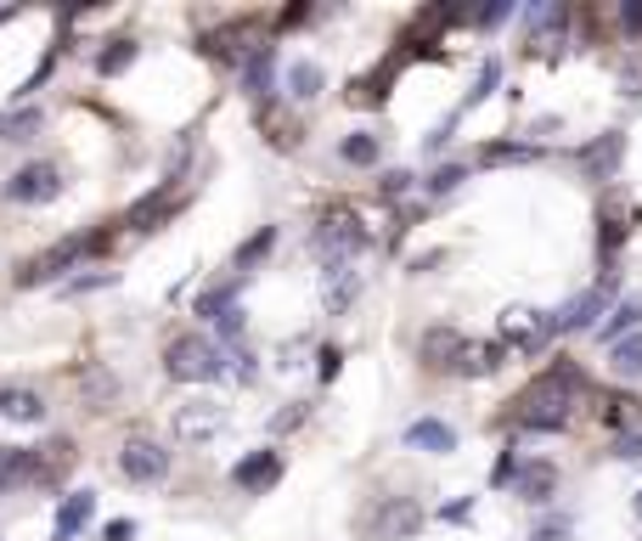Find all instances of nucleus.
I'll use <instances>...</instances> for the list:
<instances>
[{
    "label": "nucleus",
    "instance_id": "obj_1",
    "mask_svg": "<svg viewBox=\"0 0 642 541\" xmlns=\"http://www.w3.org/2000/svg\"><path fill=\"white\" fill-rule=\"evenodd\" d=\"M581 389H586V372L574 366L569 356H558L547 372H541V378L513 400V418L519 429H535V434H553V429H564L569 423V406L581 400Z\"/></svg>",
    "mask_w": 642,
    "mask_h": 541
},
{
    "label": "nucleus",
    "instance_id": "obj_2",
    "mask_svg": "<svg viewBox=\"0 0 642 541\" xmlns=\"http://www.w3.org/2000/svg\"><path fill=\"white\" fill-rule=\"evenodd\" d=\"M163 372L175 384H215V378H226V372H237L231 361H226V350H215L203 333H175L163 345Z\"/></svg>",
    "mask_w": 642,
    "mask_h": 541
},
{
    "label": "nucleus",
    "instance_id": "obj_3",
    "mask_svg": "<svg viewBox=\"0 0 642 541\" xmlns=\"http://www.w3.org/2000/svg\"><path fill=\"white\" fill-rule=\"evenodd\" d=\"M372 243V231L361 226V215L350 209V203H332V209L311 226V249H316V260L332 270V265H350L361 249Z\"/></svg>",
    "mask_w": 642,
    "mask_h": 541
},
{
    "label": "nucleus",
    "instance_id": "obj_4",
    "mask_svg": "<svg viewBox=\"0 0 642 541\" xmlns=\"http://www.w3.org/2000/svg\"><path fill=\"white\" fill-rule=\"evenodd\" d=\"M108 243V231H96V237H85V231H74V237H62V243H51V249H40V254H28L23 265H17V288H40V282H51V277H62L68 265H80L90 249H101Z\"/></svg>",
    "mask_w": 642,
    "mask_h": 541
},
{
    "label": "nucleus",
    "instance_id": "obj_5",
    "mask_svg": "<svg viewBox=\"0 0 642 541\" xmlns=\"http://www.w3.org/2000/svg\"><path fill=\"white\" fill-rule=\"evenodd\" d=\"M169 429H175L181 446H203V440H215L226 429V406L220 400H181L169 412Z\"/></svg>",
    "mask_w": 642,
    "mask_h": 541
},
{
    "label": "nucleus",
    "instance_id": "obj_6",
    "mask_svg": "<svg viewBox=\"0 0 642 541\" xmlns=\"http://www.w3.org/2000/svg\"><path fill=\"white\" fill-rule=\"evenodd\" d=\"M119 473H124L130 485H158L163 473H169V446H158V440H147V434L124 440V452H119Z\"/></svg>",
    "mask_w": 642,
    "mask_h": 541
},
{
    "label": "nucleus",
    "instance_id": "obj_7",
    "mask_svg": "<svg viewBox=\"0 0 642 541\" xmlns=\"http://www.w3.org/2000/svg\"><path fill=\"white\" fill-rule=\"evenodd\" d=\"M7 197L12 203H51V197H62V164H51V158L23 164L17 176L7 181Z\"/></svg>",
    "mask_w": 642,
    "mask_h": 541
},
{
    "label": "nucleus",
    "instance_id": "obj_8",
    "mask_svg": "<svg viewBox=\"0 0 642 541\" xmlns=\"http://www.w3.org/2000/svg\"><path fill=\"white\" fill-rule=\"evenodd\" d=\"M175 209H181V181L169 176V181H163V187H153L147 197H135L130 209H124V220H119V226H130V231H158V226H163L169 215H175Z\"/></svg>",
    "mask_w": 642,
    "mask_h": 541
},
{
    "label": "nucleus",
    "instance_id": "obj_9",
    "mask_svg": "<svg viewBox=\"0 0 642 541\" xmlns=\"http://www.w3.org/2000/svg\"><path fill=\"white\" fill-rule=\"evenodd\" d=\"M423 525V507L412 502V496H389V502H378L372 514L361 519V530L366 536H378V541H395V536H412Z\"/></svg>",
    "mask_w": 642,
    "mask_h": 541
},
{
    "label": "nucleus",
    "instance_id": "obj_10",
    "mask_svg": "<svg viewBox=\"0 0 642 541\" xmlns=\"http://www.w3.org/2000/svg\"><path fill=\"white\" fill-rule=\"evenodd\" d=\"M553 333H558V322L541 316V311H507L501 316V345H513V350H541Z\"/></svg>",
    "mask_w": 642,
    "mask_h": 541
},
{
    "label": "nucleus",
    "instance_id": "obj_11",
    "mask_svg": "<svg viewBox=\"0 0 642 541\" xmlns=\"http://www.w3.org/2000/svg\"><path fill=\"white\" fill-rule=\"evenodd\" d=\"M282 480V452L277 446H259V452H249L243 462L231 468V485L237 491H270Z\"/></svg>",
    "mask_w": 642,
    "mask_h": 541
},
{
    "label": "nucleus",
    "instance_id": "obj_12",
    "mask_svg": "<svg viewBox=\"0 0 642 541\" xmlns=\"http://www.w3.org/2000/svg\"><path fill=\"white\" fill-rule=\"evenodd\" d=\"M417 356H423V366H434V372H457L462 356H468V338H462L457 327H428L423 345H417Z\"/></svg>",
    "mask_w": 642,
    "mask_h": 541
},
{
    "label": "nucleus",
    "instance_id": "obj_13",
    "mask_svg": "<svg viewBox=\"0 0 642 541\" xmlns=\"http://www.w3.org/2000/svg\"><path fill=\"white\" fill-rule=\"evenodd\" d=\"M608 293H615V277H603L597 288H586L581 299H569L564 304V311L553 316L558 322V333H574V327H592L597 322V311H603V304H608Z\"/></svg>",
    "mask_w": 642,
    "mask_h": 541
},
{
    "label": "nucleus",
    "instance_id": "obj_14",
    "mask_svg": "<svg viewBox=\"0 0 642 541\" xmlns=\"http://www.w3.org/2000/svg\"><path fill=\"white\" fill-rule=\"evenodd\" d=\"M603 254H615L620 243H626V237H631V220H637V209H631V197L626 192H608L603 197Z\"/></svg>",
    "mask_w": 642,
    "mask_h": 541
},
{
    "label": "nucleus",
    "instance_id": "obj_15",
    "mask_svg": "<svg viewBox=\"0 0 642 541\" xmlns=\"http://www.w3.org/2000/svg\"><path fill=\"white\" fill-rule=\"evenodd\" d=\"M0 418H12V423H40V418H46L40 389H28V384H0Z\"/></svg>",
    "mask_w": 642,
    "mask_h": 541
},
{
    "label": "nucleus",
    "instance_id": "obj_16",
    "mask_svg": "<svg viewBox=\"0 0 642 541\" xmlns=\"http://www.w3.org/2000/svg\"><path fill=\"white\" fill-rule=\"evenodd\" d=\"M259 28V17H237V23H226V28H215L209 34V40H203V51H209V57H220V62H237V57H243L249 46V34Z\"/></svg>",
    "mask_w": 642,
    "mask_h": 541
},
{
    "label": "nucleus",
    "instance_id": "obj_17",
    "mask_svg": "<svg viewBox=\"0 0 642 541\" xmlns=\"http://www.w3.org/2000/svg\"><path fill=\"white\" fill-rule=\"evenodd\" d=\"M34 473H40V452H28V446H0V491L34 485Z\"/></svg>",
    "mask_w": 642,
    "mask_h": 541
},
{
    "label": "nucleus",
    "instance_id": "obj_18",
    "mask_svg": "<svg viewBox=\"0 0 642 541\" xmlns=\"http://www.w3.org/2000/svg\"><path fill=\"white\" fill-rule=\"evenodd\" d=\"M620 153H626V142H620L615 130H608L603 142H592V147L581 153V169H586L592 181H608V176H615V169H620Z\"/></svg>",
    "mask_w": 642,
    "mask_h": 541
},
{
    "label": "nucleus",
    "instance_id": "obj_19",
    "mask_svg": "<svg viewBox=\"0 0 642 541\" xmlns=\"http://www.w3.org/2000/svg\"><path fill=\"white\" fill-rule=\"evenodd\" d=\"M513 491H519L524 502H547V496L558 491V468H553V462H519Z\"/></svg>",
    "mask_w": 642,
    "mask_h": 541
},
{
    "label": "nucleus",
    "instance_id": "obj_20",
    "mask_svg": "<svg viewBox=\"0 0 642 541\" xmlns=\"http://www.w3.org/2000/svg\"><path fill=\"white\" fill-rule=\"evenodd\" d=\"M405 446H417V452H457V429L439 423V418H417L412 429H405Z\"/></svg>",
    "mask_w": 642,
    "mask_h": 541
},
{
    "label": "nucleus",
    "instance_id": "obj_21",
    "mask_svg": "<svg viewBox=\"0 0 642 541\" xmlns=\"http://www.w3.org/2000/svg\"><path fill=\"white\" fill-rule=\"evenodd\" d=\"M80 395H85V406H113V395H119V378L101 361H85V372H80Z\"/></svg>",
    "mask_w": 642,
    "mask_h": 541
},
{
    "label": "nucleus",
    "instance_id": "obj_22",
    "mask_svg": "<svg viewBox=\"0 0 642 541\" xmlns=\"http://www.w3.org/2000/svg\"><path fill=\"white\" fill-rule=\"evenodd\" d=\"M90 519H96V496H90V491H74V496L57 507V541H68L74 530H85Z\"/></svg>",
    "mask_w": 642,
    "mask_h": 541
},
{
    "label": "nucleus",
    "instance_id": "obj_23",
    "mask_svg": "<svg viewBox=\"0 0 642 541\" xmlns=\"http://www.w3.org/2000/svg\"><path fill=\"white\" fill-rule=\"evenodd\" d=\"M597 418H603L608 429H637V423H642V400L626 395V389H620V395H603V400H597Z\"/></svg>",
    "mask_w": 642,
    "mask_h": 541
},
{
    "label": "nucleus",
    "instance_id": "obj_24",
    "mask_svg": "<svg viewBox=\"0 0 642 541\" xmlns=\"http://www.w3.org/2000/svg\"><path fill=\"white\" fill-rule=\"evenodd\" d=\"M130 62H135V34H113L108 51H96V74L113 80V74H124Z\"/></svg>",
    "mask_w": 642,
    "mask_h": 541
},
{
    "label": "nucleus",
    "instance_id": "obj_25",
    "mask_svg": "<svg viewBox=\"0 0 642 541\" xmlns=\"http://www.w3.org/2000/svg\"><path fill=\"white\" fill-rule=\"evenodd\" d=\"M68 468H74V440H51L46 457H40V473H34V485H57Z\"/></svg>",
    "mask_w": 642,
    "mask_h": 541
},
{
    "label": "nucleus",
    "instance_id": "obj_26",
    "mask_svg": "<svg viewBox=\"0 0 642 541\" xmlns=\"http://www.w3.org/2000/svg\"><path fill=\"white\" fill-rule=\"evenodd\" d=\"M322 85H327V74H322L316 62H293V68H288V96H293V101H316Z\"/></svg>",
    "mask_w": 642,
    "mask_h": 541
},
{
    "label": "nucleus",
    "instance_id": "obj_27",
    "mask_svg": "<svg viewBox=\"0 0 642 541\" xmlns=\"http://www.w3.org/2000/svg\"><path fill=\"white\" fill-rule=\"evenodd\" d=\"M608 366H615V378H642V333L620 338V345L608 350Z\"/></svg>",
    "mask_w": 642,
    "mask_h": 541
},
{
    "label": "nucleus",
    "instance_id": "obj_28",
    "mask_svg": "<svg viewBox=\"0 0 642 541\" xmlns=\"http://www.w3.org/2000/svg\"><path fill=\"white\" fill-rule=\"evenodd\" d=\"M355 293H361V277H355L350 265H332L327 270V311H344Z\"/></svg>",
    "mask_w": 642,
    "mask_h": 541
},
{
    "label": "nucleus",
    "instance_id": "obj_29",
    "mask_svg": "<svg viewBox=\"0 0 642 541\" xmlns=\"http://www.w3.org/2000/svg\"><path fill=\"white\" fill-rule=\"evenodd\" d=\"M501 350H507L501 338H496V345H468V356H462V366H457V372H462V378H485V372H496V366H501Z\"/></svg>",
    "mask_w": 642,
    "mask_h": 541
},
{
    "label": "nucleus",
    "instance_id": "obj_30",
    "mask_svg": "<svg viewBox=\"0 0 642 541\" xmlns=\"http://www.w3.org/2000/svg\"><path fill=\"white\" fill-rule=\"evenodd\" d=\"M637 322H642V299H626V304H615V316H608L597 333L608 338V350H615V345H620V338H626Z\"/></svg>",
    "mask_w": 642,
    "mask_h": 541
},
{
    "label": "nucleus",
    "instance_id": "obj_31",
    "mask_svg": "<svg viewBox=\"0 0 642 541\" xmlns=\"http://www.w3.org/2000/svg\"><path fill=\"white\" fill-rule=\"evenodd\" d=\"M270 68H277V46H259V51L249 57V74H243V91H249V96H265V91H270Z\"/></svg>",
    "mask_w": 642,
    "mask_h": 541
},
{
    "label": "nucleus",
    "instance_id": "obj_32",
    "mask_svg": "<svg viewBox=\"0 0 642 541\" xmlns=\"http://www.w3.org/2000/svg\"><path fill=\"white\" fill-rule=\"evenodd\" d=\"M338 153H344V164H361V169H366V164H378L384 147H378V135L355 130V135H344V142H338Z\"/></svg>",
    "mask_w": 642,
    "mask_h": 541
},
{
    "label": "nucleus",
    "instance_id": "obj_33",
    "mask_svg": "<svg viewBox=\"0 0 642 541\" xmlns=\"http://www.w3.org/2000/svg\"><path fill=\"white\" fill-rule=\"evenodd\" d=\"M270 249H277V226H265V231H254V237H249V243H243V249H237V270H243V277H249V265H254V260H265Z\"/></svg>",
    "mask_w": 642,
    "mask_h": 541
},
{
    "label": "nucleus",
    "instance_id": "obj_34",
    "mask_svg": "<svg viewBox=\"0 0 642 541\" xmlns=\"http://www.w3.org/2000/svg\"><path fill=\"white\" fill-rule=\"evenodd\" d=\"M304 418H311V400H293V406H282V412H277V423H270V429L288 434V429H299Z\"/></svg>",
    "mask_w": 642,
    "mask_h": 541
},
{
    "label": "nucleus",
    "instance_id": "obj_35",
    "mask_svg": "<svg viewBox=\"0 0 642 541\" xmlns=\"http://www.w3.org/2000/svg\"><path fill=\"white\" fill-rule=\"evenodd\" d=\"M496 80H501V62H485V68H480V85L468 91V108H473V101H485V96L496 91Z\"/></svg>",
    "mask_w": 642,
    "mask_h": 541
},
{
    "label": "nucleus",
    "instance_id": "obj_36",
    "mask_svg": "<svg viewBox=\"0 0 642 541\" xmlns=\"http://www.w3.org/2000/svg\"><path fill=\"white\" fill-rule=\"evenodd\" d=\"M620 91H626V96H642V51L626 57V68H620Z\"/></svg>",
    "mask_w": 642,
    "mask_h": 541
},
{
    "label": "nucleus",
    "instance_id": "obj_37",
    "mask_svg": "<svg viewBox=\"0 0 642 541\" xmlns=\"http://www.w3.org/2000/svg\"><path fill=\"white\" fill-rule=\"evenodd\" d=\"M412 169H389V176H384V197H400V192H412Z\"/></svg>",
    "mask_w": 642,
    "mask_h": 541
},
{
    "label": "nucleus",
    "instance_id": "obj_38",
    "mask_svg": "<svg viewBox=\"0 0 642 541\" xmlns=\"http://www.w3.org/2000/svg\"><path fill=\"white\" fill-rule=\"evenodd\" d=\"M462 181V164H446V169H434V181H428V192H451Z\"/></svg>",
    "mask_w": 642,
    "mask_h": 541
},
{
    "label": "nucleus",
    "instance_id": "obj_39",
    "mask_svg": "<svg viewBox=\"0 0 642 541\" xmlns=\"http://www.w3.org/2000/svg\"><path fill=\"white\" fill-rule=\"evenodd\" d=\"M507 158H535V147H485V164H507Z\"/></svg>",
    "mask_w": 642,
    "mask_h": 541
},
{
    "label": "nucleus",
    "instance_id": "obj_40",
    "mask_svg": "<svg viewBox=\"0 0 642 541\" xmlns=\"http://www.w3.org/2000/svg\"><path fill=\"white\" fill-rule=\"evenodd\" d=\"M220 338H231V345L243 338V311H237V304H231V311L220 316Z\"/></svg>",
    "mask_w": 642,
    "mask_h": 541
},
{
    "label": "nucleus",
    "instance_id": "obj_41",
    "mask_svg": "<svg viewBox=\"0 0 642 541\" xmlns=\"http://www.w3.org/2000/svg\"><path fill=\"white\" fill-rule=\"evenodd\" d=\"M535 541H569V519H547L535 530Z\"/></svg>",
    "mask_w": 642,
    "mask_h": 541
},
{
    "label": "nucleus",
    "instance_id": "obj_42",
    "mask_svg": "<svg viewBox=\"0 0 642 541\" xmlns=\"http://www.w3.org/2000/svg\"><path fill=\"white\" fill-rule=\"evenodd\" d=\"M90 288H113V270H101V277H80V282H68V293H90Z\"/></svg>",
    "mask_w": 642,
    "mask_h": 541
},
{
    "label": "nucleus",
    "instance_id": "obj_43",
    "mask_svg": "<svg viewBox=\"0 0 642 541\" xmlns=\"http://www.w3.org/2000/svg\"><path fill=\"white\" fill-rule=\"evenodd\" d=\"M135 536V519H108V530H101V541H130Z\"/></svg>",
    "mask_w": 642,
    "mask_h": 541
},
{
    "label": "nucleus",
    "instance_id": "obj_44",
    "mask_svg": "<svg viewBox=\"0 0 642 541\" xmlns=\"http://www.w3.org/2000/svg\"><path fill=\"white\" fill-rule=\"evenodd\" d=\"M338 361H344V356H338V345H322V378H332Z\"/></svg>",
    "mask_w": 642,
    "mask_h": 541
},
{
    "label": "nucleus",
    "instance_id": "obj_45",
    "mask_svg": "<svg viewBox=\"0 0 642 541\" xmlns=\"http://www.w3.org/2000/svg\"><path fill=\"white\" fill-rule=\"evenodd\" d=\"M620 23H626V28H631V34H642V0H631V7H626V12H620Z\"/></svg>",
    "mask_w": 642,
    "mask_h": 541
},
{
    "label": "nucleus",
    "instance_id": "obj_46",
    "mask_svg": "<svg viewBox=\"0 0 642 541\" xmlns=\"http://www.w3.org/2000/svg\"><path fill=\"white\" fill-rule=\"evenodd\" d=\"M637 514H642V496H637Z\"/></svg>",
    "mask_w": 642,
    "mask_h": 541
}]
</instances>
